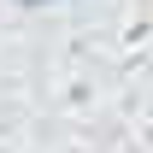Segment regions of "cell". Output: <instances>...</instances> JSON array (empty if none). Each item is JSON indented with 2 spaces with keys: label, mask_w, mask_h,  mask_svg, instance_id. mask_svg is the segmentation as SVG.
<instances>
[{
  "label": "cell",
  "mask_w": 153,
  "mask_h": 153,
  "mask_svg": "<svg viewBox=\"0 0 153 153\" xmlns=\"http://www.w3.org/2000/svg\"><path fill=\"white\" fill-rule=\"evenodd\" d=\"M24 6H53V0H24Z\"/></svg>",
  "instance_id": "cell-1"
}]
</instances>
